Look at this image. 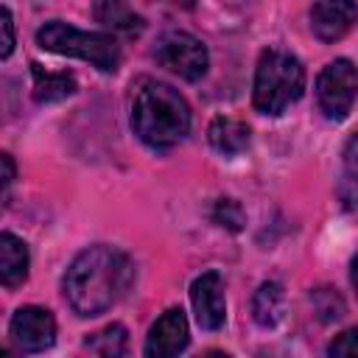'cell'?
<instances>
[{"mask_svg": "<svg viewBox=\"0 0 358 358\" xmlns=\"http://www.w3.org/2000/svg\"><path fill=\"white\" fill-rule=\"evenodd\" d=\"M134 266L126 252L95 243L78 252L64 274V299L78 316L106 313L131 285Z\"/></svg>", "mask_w": 358, "mask_h": 358, "instance_id": "6da1fadb", "label": "cell"}, {"mask_svg": "<svg viewBox=\"0 0 358 358\" xmlns=\"http://www.w3.org/2000/svg\"><path fill=\"white\" fill-rule=\"evenodd\" d=\"M131 129L151 148H171L190 131L187 101L162 81H143L131 101Z\"/></svg>", "mask_w": 358, "mask_h": 358, "instance_id": "7a4b0ae2", "label": "cell"}, {"mask_svg": "<svg viewBox=\"0 0 358 358\" xmlns=\"http://www.w3.org/2000/svg\"><path fill=\"white\" fill-rule=\"evenodd\" d=\"M305 67L302 62L282 48H266L255 67L252 103L263 115H282L291 103L302 98Z\"/></svg>", "mask_w": 358, "mask_h": 358, "instance_id": "3957f363", "label": "cell"}, {"mask_svg": "<svg viewBox=\"0 0 358 358\" xmlns=\"http://www.w3.org/2000/svg\"><path fill=\"white\" fill-rule=\"evenodd\" d=\"M36 45L42 50L84 59L101 73H115L120 67V45L112 34L98 31H78L62 20H50L36 31Z\"/></svg>", "mask_w": 358, "mask_h": 358, "instance_id": "277c9868", "label": "cell"}, {"mask_svg": "<svg viewBox=\"0 0 358 358\" xmlns=\"http://www.w3.org/2000/svg\"><path fill=\"white\" fill-rule=\"evenodd\" d=\"M358 95V67L350 59H333L316 78V101L327 120H344Z\"/></svg>", "mask_w": 358, "mask_h": 358, "instance_id": "5b68a950", "label": "cell"}, {"mask_svg": "<svg viewBox=\"0 0 358 358\" xmlns=\"http://www.w3.org/2000/svg\"><path fill=\"white\" fill-rule=\"evenodd\" d=\"M154 59L165 70L176 73L185 81H199L207 73V64H210L204 42L196 39L193 34H187V31H165L157 39Z\"/></svg>", "mask_w": 358, "mask_h": 358, "instance_id": "8992f818", "label": "cell"}, {"mask_svg": "<svg viewBox=\"0 0 358 358\" xmlns=\"http://www.w3.org/2000/svg\"><path fill=\"white\" fill-rule=\"evenodd\" d=\"M8 333L20 350L42 352V350L53 347V341H56V319L50 310L39 308V305H25V308L14 310V316L8 322Z\"/></svg>", "mask_w": 358, "mask_h": 358, "instance_id": "52a82bcc", "label": "cell"}, {"mask_svg": "<svg viewBox=\"0 0 358 358\" xmlns=\"http://www.w3.org/2000/svg\"><path fill=\"white\" fill-rule=\"evenodd\" d=\"M190 341L187 316L182 308H168L145 336V358H176Z\"/></svg>", "mask_w": 358, "mask_h": 358, "instance_id": "ba28073f", "label": "cell"}, {"mask_svg": "<svg viewBox=\"0 0 358 358\" xmlns=\"http://www.w3.org/2000/svg\"><path fill=\"white\" fill-rule=\"evenodd\" d=\"M190 302L199 327L218 330L227 319V299H224V280L218 271H204L190 285Z\"/></svg>", "mask_w": 358, "mask_h": 358, "instance_id": "9c48e42d", "label": "cell"}, {"mask_svg": "<svg viewBox=\"0 0 358 358\" xmlns=\"http://www.w3.org/2000/svg\"><path fill=\"white\" fill-rule=\"evenodd\" d=\"M358 20V6L350 0H322L310 6V28L322 42L341 39Z\"/></svg>", "mask_w": 358, "mask_h": 358, "instance_id": "30bf717a", "label": "cell"}, {"mask_svg": "<svg viewBox=\"0 0 358 358\" xmlns=\"http://www.w3.org/2000/svg\"><path fill=\"white\" fill-rule=\"evenodd\" d=\"M28 246L11 235V232H3L0 235V282L6 288H17L25 282L28 277Z\"/></svg>", "mask_w": 358, "mask_h": 358, "instance_id": "8fae6325", "label": "cell"}, {"mask_svg": "<svg viewBox=\"0 0 358 358\" xmlns=\"http://www.w3.org/2000/svg\"><path fill=\"white\" fill-rule=\"evenodd\" d=\"M207 140L218 154L235 157V154L246 151V145H249V126L238 117L218 115V117H213V123L207 129Z\"/></svg>", "mask_w": 358, "mask_h": 358, "instance_id": "7c38bea8", "label": "cell"}, {"mask_svg": "<svg viewBox=\"0 0 358 358\" xmlns=\"http://www.w3.org/2000/svg\"><path fill=\"white\" fill-rule=\"evenodd\" d=\"M31 76H34V98L39 103L62 101V98H67V95H73L78 90L73 73H50L36 62L31 64Z\"/></svg>", "mask_w": 358, "mask_h": 358, "instance_id": "4fadbf2b", "label": "cell"}, {"mask_svg": "<svg viewBox=\"0 0 358 358\" xmlns=\"http://www.w3.org/2000/svg\"><path fill=\"white\" fill-rule=\"evenodd\" d=\"M282 308H285V291L280 282L268 280L252 296V316L260 327H274L282 319Z\"/></svg>", "mask_w": 358, "mask_h": 358, "instance_id": "5bb4252c", "label": "cell"}, {"mask_svg": "<svg viewBox=\"0 0 358 358\" xmlns=\"http://www.w3.org/2000/svg\"><path fill=\"white\" fill-rule=\"evenodd\" d=\"M92 14L98 17V22H103L106 28H112V31H123V34H140L143 31V17L140 14H134L129 6H123V3H95L92 6Z\"/></svg>", "mask_w": 358, "mask_h": 358, "instance_id": "9a60e30c", "label": "cell"}, {"mask_svg": "<svg viewBox=\"0 0 358 358\" xmlns=\"http://www.w3.org/2000/svg\"><path fill=\"white\" fill-rule=\"evenodd\" d=\"M87 347L98 352V358H131L129 350V333L123 324H109L87 338Z\"/></svg>", "mask_w": 358, "mask_h": 358, "instance_id": "2e32d148", "label": "cell"}, {"mask_svg": "<svg viewBox=\"0 0 358 358\" xmlns=\"http://www.w3.org/2000/svg\"><path fill=\"white\" fill-rule=\"evenodd\" d=\"M213 221L218 227H227V229L238 232L246 224V213H243V207L235 199H218L215 207H213Z\"/></svg>", "mask_w": 358, "mask_h": 358, "instance_id": "e0dca14e", "label": "cell"}, {"mask_svg": "<svg viewBox=\"0 0 358 358\" xmlns=\"http://www.w3.org/2000/svg\"><path fill=\"white\" fill-rule=\"evenodd\" d=\"M310 302H313V310L319 313L322 322H333V319H341L344 316V302L330 288H316L310 294Z\"/></svg>", "mask_w": 358, "mask_h": 358, "instance_id": "ac0fdd59", "label": "cell"}, {"mask_svg": "<svg viewBox=\"0 0 358 358\" xmlns=\"http://www.w3.org/2000/svg\"><path fill=\"white\" fill-rule=\"evenodd\" d=\"M330 358H358V327H350L344 333H338L330 347H327Z\"/></svg>", "mask_w": 358, "mask_h": 358, "instance_id": "d6986e66", "label": "cell"}, {"mask_svg": "<svg viewBox=\"0 0 358 358\" xmlns=\"http://www.w3.org/2000/svg\"><path fill=\"white\" fill-rule=\"evenodd\" d=\"M341 157H344V179L358 187V131L350 134V140L344 143V154Z\"/></svg>", "mask_w": 358, "mask_h": 358, "instance_id": "ffe728a7", "label": "cell"}, {"mask_svg": "<svg viewBox=\"0 0 358 358\" xmlns=\"http://www.w3.org/2000/svg\"><path fill=\"white\" fill-rule=\"evenodd\" d=\"M14 50V20L8 6H0V59H8Z\"/></svg>", "mask_w": 358, "mask_h": 358, "instance_id": "44dd1931", "label": "cell"}, {"mask_svg": "<svg viewBox=\"0 0 358 358\" xmlns=\"http://www.w3.org/2000/svg\"><path fill=\"white\" fill-rule=\"evenodd\" d=\"M0 162H3V199H8V190H11V182H14V159L8 151L0 154Z\"/></svg>", "mask_w": 358, "mask_h": 358, "instance_id": "7402d4cb", "label": "cell"}, {"mask_svg": "<svg viewBox=\"0 0 358 358\" xmlns=\"http://www.w3.org/2000/svg\"><path fill=\"white\" fill-rule=\"evenodd\" d=\"M350 280H352V288L358 294V255L352 257V266H350Z\"/></svg>", "mask_w": 358, "mask_h": 358, "instance_id": "603a6c76", "label": "cell"}, {"mask_svg": "<svg viewBox=\"0 0 358 358\" xmlns=\"http://www.w3.org/2000/svg\"><path fill=\"white\" fill-rule=\"evenodd\" d=\"M199 358H229V355L221 352V350H210V352H204V355H199Z\"/></svg>", "mask_w": 358, "mask_h": 358, "instance_id": "cb8c5ba5", "label": "cell"}, {"mask_svg": "<svg viewBox=\"0 0 358 358\" xmlns=\"http://www.w3.org/2000/svg\"><path fill=\"white\" fill-rule=\"evenodd\" d=\"M3 358H17V355H14L11 350H3Z\"/></svg>", "mask_w": 358, "mask_h": 358, "instance_id": "d4e9b609", "label": "cell"}]
</instances>
